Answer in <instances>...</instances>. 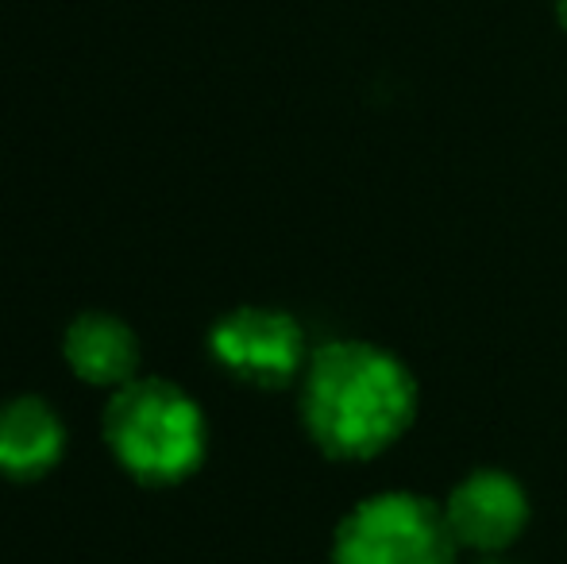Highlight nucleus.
I'll list each match as a JSON object with an SVG mask.
<instances>
[{
    "label": "nucleus",
    "mask_w": 567,
    "mask_h": 564,
    "mask_svg": "<svg viewBox=\"0 0 567 564\" xmlns=\"http://www.w3.org/2000/svg\"><path fill=\"white\" fill-rule=\"evenodd\" d=\"M417 418V379L371 340H329L301 371V422L332 460H374Z\"/></svg>",
    "instance_id": "nucleus-1"
},
{
    "label": "nucleus",
    "mask_w": 567,
    "mask_h": 564,
    "mask_svg": "<svg viewBox=\"0 0 567 564\" xmlns=\"http://www.w3.org/2000/svg\"><path fill=\"white\" fill-rule=\"evenodd\" d=\"M105 441L143 483H178L202 468L209 425L189 391L163 376H135L105 407Z\"/></svg>",
    "instance_id": "nucleus-2"
},
{
    "label": "nucleus",
    "mask_w": 567,
    "mask_h": 564,
    "mask_svg": "<svg viewBox=\"0 0 567 564\" xmlns=\"http://www.w3.org/2000/svg\"><path fill=\"white\" fill-rule=\"evenodd\" d=\"M444 506L417 491H379L340 519L332 564H455Z\"/></svg>",
    "instance_id": "nucleus-3"
},
{
    "label": "nucleus",
    "mask_w": 567,
    "mask_h": 564,
    "mask_svg": "<svg viewBox=\"0 0 567 564\" xmlns=\"http://www.w3.org/2000/svg\"><path fill=\"white\" fill-rule=\"evenodd\" d=\"M209 352L228 376L251 387H286L306 371L309 340L298 317L275 306H236L217 317Z\"/></svg>",
    "instance_id": "nucleus-4"
},
{
    "label": "nucleus",
    "mask_w": 567,
    "mask_h": 564,
    "mask_svg": "<svg viewBox=\"0 0 567 564\" xmlns=\"http://www.w3.org/2000/svg\"><path fill=\"white\" fill-rule=\"evenodd\" d=\"M444 519L460 553H506L529 526V495L509 472L478 468L452 488Z\"/></svg>",
    "instance_id": "nucleus-5"
},
{
    "label": "nucleus",
    "mask_w": 567,
    "mask_h": 564,
    "mask_svg": "<svg viewBox=\"0 0 567 564\" xmlns=\"http://www.w3.org/2000/svg\"><path fill=\"white\" fill-rule=\"evenodd\" d=\"M62 356L82 383L116 391V387L132 383L140 371V337L124 317L90 309L66 325Z\"/></svg>",
    "instance_id": "nucleus-6"
},
{
    "label": "nucleus",
    "mask_w": 567,
    "mask_h": 564,
    "mask_svg": "<svg viewBox=\"0 0 567 564\" xmlns=\"http://www.w3.org/2000/svg\"><path fill=\"white\" fill-rule=\"evenodd\" d=\"M66 452V422L39 394H16L0 402V475L39 480Z\"/></svg>",
    "instance_id": "nucleus-7"
},
{
    "label": "nucleus",
    "mask_w": 567,
    "mask_h": 564,
    "mask_svg": "<svg viewBox=\"0 0 567 564\" xmlns=\"http://www.w3.org/2000/svg\"><path fill=\"white\" fill-rule=\"evenodd\" d=\"M475 564H514V561H502V553H478Z\"/></svg>",
    "instance_id": "nucleus-8"
},
{
    "label": "nucleus",
    "mask_w": 567,
    "mask_h": 564,
    "mask_svg": "<svg viewBox=\"0 0 567 564\" xmlns=\"http://www.w3.org/2000/svg\"><path fill=\"white\" fill-rule=\"evenodd\" d=\"M556 12H560V23L567 28V0H556Z\"/></svg>",
    "instance_id": "nucleus-9"
}]
</instances>
